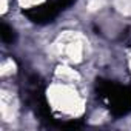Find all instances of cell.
<instances>
[{
    "instance_id": "6da1fadb",
    "label": "cell",
    "mask_w": 131,
    "mask_h": 131,
    "mask_svg": "<svg viewBox=\"0 0 131 131\" xmlns=\"http://www.w3.org/2000/svg\"><path fill=\"white\" fill-rule=\"evenodd\" d=\"M0 36H2V40L5 43H13L14 40V31L6 23H2V26H0Z\"/></svg>"
}]
</instances>
